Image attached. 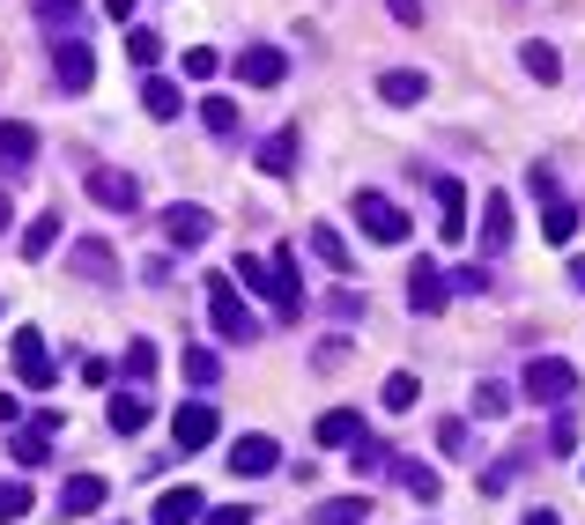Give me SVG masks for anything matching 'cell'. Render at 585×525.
<instances>
[{"instance_id": "obj_1", "label": "cell", "mask_w": 585, "mask_h": 525, "mask_svg": "<svg viewBox=\"0 0 585 525\" xmlns=\"http://www.w3.org/2000/svg\"><path fill=\"white\" fill-rule=\"evenodd\" d=\"M230 282L275 304V319H304V289H296V244H275V259H238Z\"/></svg>"}, {"instance_id": "obj_32", "label": "cell", "mask_w": 585, "mask_h": 525, "mask_svg": "<svg viewBox=\"0 0 585 525\" xmlns=\"http://www.w3.org/2000/svg\"><path fill=\"white\" fill-rule=\"evenodd\" d=\"M201 126H208L215 141H230L238 133V97H201Z\"/></svg>"}, {"instance_id": "obj_23", "label": "cell", "mask_w": 585, "mask_h": 525, "mask_svg": "<svg viewBox=\"0 0 585 525\" xmlns=\"http://www.w3.org/2000/svg\"><path fill=\"white\" fill-rule=\"evenodd\" d=\"M534 459H542V451H534V445H511V451H504V459H497V466L482 474V496H504V488L519 482V474H526Z\"/></svg>"}, {"instance_id": "obj_15", "label": "cell", "mask_w": 585, "mask_h": 525, "mask_svg": "<svg viewBox=\"0 0 585 525\" xmlns=\"http://www.w3.org/2000/svg\"><path fill=\"white\" fill-rule=\"evenodd\" d=\"M67 267H75L82 282H112V274H119V259H112V244H104V238L67 244Z\"/></svg>"}, {"instance_id": "obj_34", "label": "cell", "mask_w": 585, "mask_h": 525, "mask_svg": "<svg viewBox=\"0 0 585 525\" xmlns=\"http://www.w3.org/2000/svg\"><path fill=\"white\" fill-rule=\"evenodd\" d=\"M474 414H482V422H504V414H511V385L482 377V385H474Z\"/></svg>"}, {"instance_id": "obj_20", "label": "cell", "mask_w": 585, "mask_h": 525, "mask_svg": "<svg viewBox=\"0 0 585 525\" xmlns=\"http://www.w3.org/2000/svg\"><path fill=\"white\" fill-rule=\"evenodd\" d=\"M149 414H156L149 393H112V407H104V422H112L119 437H141V430H149Z\"/></svg>"}, {"instance_id": "obj_33", "label": "cell", "mask_w": 585, "mask_h": 525, "mask_svg": "<svg viewBox=\"0 0 585 525\" xmlns=\"http://www.w3.org/2000/svg\"><path fill=\"white\" fill-rule=\"evenodd\" d=\"M8 451H15V466H44V459H52V437L30 422V430H15V437H8Z\"/></svg>"}, {"instance_id": "obj_35", "label": "cell", "mask_w": 585, "mask_h": 525, "mask_svg": "<svg viewBox=\"0 0 585 525\" xmlns=\"http://www.w3.org/2000/svg\"><path fill=\"white\" fill-rule=\"evenodd\" d=\"M437 451H445V459H474V430H467L460 414H453V422H437Z\"/></svg>"}, {"instance_id": "obj_4", "label": "cell", "mask_w": 585, "mask_h": 525, "mask_svg": "<svg viewBox=\"0 0 585 525\" xmlns=\"http://www.w3.org/2000/svg\"><path fill=\"white\" fill-rule=\"evenodd\" d=\"M82 185H89V201H97V207H112V215H133V207H141V178H133V170L89 163V170H82Z\"/></svg>"}, {"instance_id": "obj_5", "label": "cell", "mask_w": 585, "mask_h": 525, "mask_svg": "<svg viewBox=\"0 0 585 525\" xmlns=\"http://www.w3.org/2000/svg\"><path fill=\"white\" fill-rule=\"evenodd\" d=\"M8 363L23 377V393H52V348H44V333H8Z\"/></svg>"}, {"instance_id": "obj_3", "label": "cell", "mask_w": 585, "mask_h": 525, "mask_svg": "<svg viewBox=\"0 0 585 525\" xmlns=\"http://www.w3.org/2000/svg\"><path fill=\"white\" fill-rule=\"evenodd\" d=\"M519 393L534 407H571V393H578V370L563 363V356H534L526 363V377H519Z\"/></svg>"}, {"instance_id": "obj_40", "label": "cell", "mask_w": 585, "mask_h": 525, "mask_svg": "<svg viewBox=\"0 0 585 525\" xmlns=\"http://www.w3.org/2000/svg\"><path fill=\"white\" fill-rule=\"evenodd\" d=\"M75 15H82V0H38V23H44V30H75Z\"/></svg>"}, {"instance_id": "obj_24", "label": "cell", "mask_w": 585, "mask_h": 525, "mask_svg": "<svg viewBox=\"0 0 585 525\" xmlns=\"http://www.w3.org/2000/svg\"><path fill=\"white\" fill-rule=\"evenodd\" d=\"M519 67H526V75L548 89V81H563V52H556L548 38H526V44H519Z\"/></svg>"}, {"instance_id": "obj_45", "label": "cell", "mask_w": 585, "mask_h": 525, "mask_svg": "<svg viewBox=\"0 0 585 525\" xmlns=\"http://www.w3.org/2000/svg\"><path fill=\"white\" fill-rule=\"evenodd\" d=\"M201 525H252V511H245V503H208Z\"/></svg>"}, {"instance_id": "obj_14", "label": "cell", "mask_w": 585, "mask_h": 525, "mask_svg": "<svg viewBox=\"0 0 585 525\" xmlns=\"http://www.w3.org/2000/svg\"><path fill=\"white\" fill-rule=\"evenodd\" d=\"M201 511H208V496L186 482V488H164L156 496V511H149V525H201Z\"/></svg>"}, {"instance_id": "obj_48", "label": "cell", "mask_w": 585, "mask_h": 525, "mask_svg": "<svg viewBox=\"0 0 585 525\" xmlns=\"http://www.w3.org/2000/svg\"><path fill=\"white\" fill-rule=\"evenodd\" d=\"M15 422H23V400H15V393H0V430H15Z\"/></svg>"}, {"instance_id": "obj_17", "label": "cell", "mask_w": 585, "mask_h": 525, "mask_svg": "<svg viewBox=\"0 0 585 525\" xmlns=\"http://www.w3.org/2000/svg\"><path fill=\"white\" fill-rule=\"evenodd\" d=\"M385 474H393V482L408 488L416 503H437V496H445V482H437V466H422V459H400V451H393V466H385Z\"/></svg>"}, {"instance_id": "obj_18", "label": "cell", "mask_w": 585, "mask_h": 525, "mask_svg": "<svg viewBox=\"0 0 585 525\" xmlns=\"http://www.w3.org/2000/svg\"><path fill=\"white\" fill-rule=\"evenodd\" d=\"M104 496H112V482H104V474H67V488H60V511H67V518H89Z\"/></svg>"}, {"instance_id": "obj_12", "label": "cell", "mask_w": 585, "mask_h": 525, "mask_svg": "<svg viewBox=\"0 0 585 525\" xmlns=\"http://www.w3.org/2000/svg\"><path fill=\"white\" fill-rule=\"evenodd\" d=\"M164 238L186 244V252H201V244L215 238V215L208 207H193V201H178V207H164Z\"/></svg>"}, {"instance_id": "obj_29", "label": "cell", "mask_w": 585, "mask_h": 525, "mask_svg": "<svg viewBox=\"0 0 585 525\" xmlns=\"http://www.w3.org/2000/svg\"><path fill=\"white\" fill-rule=\"evenodd\" d=\"M311 525H371V496H327Z\"/></svg>"}, {"instance_id": "obj_9", "label": "cell", "mask_w": 585, "mask_h": 525, "mask_svg": "<svg viewBox=\"0 0 585 525\" xmlns=\"http://www.w3.org/2000/svg\"><path fill=\"white\" fill-rule=\"evenodd\" d=\"M222 459H230V474H238V482H259V474H275V466H282V445L252 430V437H238Z\"/></svg>"}, {"instance_id": "obj_8", "label": "cell", "mask_w": 585, "mask_h": 525, "mask_svg": "<svg viewBox=\"0 0 585 525\" xmlns=\"http://www.w3.org/2000/svg\"><path fill=\"white\" fill-rule=\"evenodd\" d=\"M238 81L282 89V81H290V52H282V44H245V52H238Z\"/></svg>"}, {"instance_id": "obj_7", "label": "cell", "mask_w": 585, "mask_h": 525, "mask_svg": "<svg viewBox=\"0 0 585 525\" xmlns=\"http://www.w3.org/2000/svg\"><path fill=\"white\" fill-rule=\"evenodd\" d=\"M445 304H453V282H445V267H437V259H416V267H408V311L437 319Z\"/></svg>"}, {"instance_id": "obj_44", "label": "cell", "mask_w": 585, "mask_h": 525, "mask_svg": "<svg viewBox=\"0 0 585 525\" xmlns=\"http://www.w3.org/2000/svg\"><path fill=\"white\" fill-rule=\"evenodd\" d=\"M215 67H222V60H215V44H186V75H193V81H208Z\"/></svg>"}, {"instance_id": "obj_22", "label": "cell", "mask_w": 585, "mask_h": 525, "mask_svg": "<svg viewBox=\"0 0 585 525\" xmlns=\"http://www.w3.org/2000/svg\"><path fill=\"white\" fill-rule=\"evenodd\" d=\"M259 170H267V178H290L296 170V126H275V133L259 141Z\"/></svg>"}, {"instance_id": "obj_42", "label": "cell", "mask_w": 585, "mask_h": 525, "mask_svg": "<svg viewBox=\"0 0 585 525\" xmlns=\"http://www.w3.org/2000/svg\"><path fill=\"white\" fill-rule=\"evenodd\" d=\"M186 377H193V385H215V377H222L215 348H186Z\"/></svg>"}, {"instance_id": "obj_49", "label": "cell", "mask_w": 585, "mask_h": 525, "mask_svg": "<svg viewBox=\"0 0 585 525\" xmlns=\"http://www.w3.org/2000/svg\"><path fill=\"white\" fill-rule=\"evenodd\" d=\"M133 8H141V0H104V15H112V23H133Z\"/></svg>"}, {"instance_id": "obj_36", "label": "cell", "mask_w": 585, "mask_h": 525, "mask_svg": "<svg viewBox=\"0 0 585 525\" xmlns=\"http://www.w3.org/2000/svg\"><path fill=\"white\" fill-rule=\"evenodd\" d=\"M126 60H133V67H156V60H164V38H156V30H133V23H126Z\"/></svg>"}, {"instance_id": "obj_6", "label": "cell", "mask_w": 585, "mask_h": 525, "mask_svg": "<svg viewBox=\"0 0 585 525\" xmlns=\"http://www.w3.org/2000/svg\"><path fill=\"white\" fill-rule=\"evenodd\" d=\"M356 222H364L378 244H408V230H416V222L400 215V201H385V193H356Z\"/></svg>"}, {"instance_id": "obj_46", "label": "cell", "mask_w": 585, "mask_h": 525, "mask_svg": "<svg viewBox=\"0 0 585 525\" xmlns=\"http://www.w3.org/2000/svg\"><path fill=\"white\" fill-rule=\"evenodd\" d=\"M385 8H393V23H400V30H422V0H385Z\"/></svg>"}, {"instance_id": "obj_19", "label": "cell", "mask_w": 585, "mask_h": 525, "mask_svg": "<svg viewBox=\"0 0 585 525\" xmlns=\"http://www.w3.org/2000/svg\"><path fill=\"white\" fill-rule=\"evenodd\" d=\"M304 244H311V259H319L327 274H356V252H348V244H341L327 222H311V230H304Z\"/></svg>"}, {"instance_id": "obj_52", "label": "cell", "mask_w": 585, "mask_h": 525, "mask_svg": "<svg viewBox=\"0 0 585 525\" xmlns=\"http://www.w3.org/2000/svg\"><path fill=\"white\" fill-rule=\"evenodd\" d=\"M8 215H15V207H8V185H0V230H8Z\"/></svg>"}, {"instance_id": "obj_41", "label": "cell", "mask_w": 585, "mask_h": 525, "mask_svg": "<svg viewBox=\"0 0 585 525\" xmlns=\"http://www.w3.org/2000/svg\"><path fill=\"white\" fill-rule=\"evenodd\" d=\"M445 282H453V296H482L489 274H482V259H474V267H445Z\"/></svg>"}, {"instance_id": "obj_51", "label": "cell", "mask_w": 585, "mask_h": 525, "mask_svg": "<svg viewBox=\"0 0 585 525\" xmlns=\"http://www.w3.org/2000/svg\"><path fill=\"white\" fill-rule=\"evenodd\" d=\"M571 289H578V296H585V259H571Z\"/></svg>"}, {"instance_id": "obj_37", "label": "cell", "mask_w": 585, "mask_h": 525, "mask_svg": "<svg viewBox=\"0 0 585 525\" xmlns=\"http://www.w3.org/2000/svg\"><path fill=\"white\" fill-rule=\"evenodd\" d=\"M416 393H422V385H416V370H393V377H385V393H378V400L393 407V414H408V407H416Z\"/></svg>"}, {"instance_id": "obj_25", "label": "cell", "mask_w": 585, "mask_h": 525, "mask_svg": "<svg viewBox=\"0 0 585 525\" xmlns=\"http://www.w3.org/2000/svg\"><path fill=\"white\" fill-rule=\"evenodd\" d=\"M141 112H149V119H178V112H186V89L164 81V75H149L141 81Z\"/></svg>"}, {"instance_id": "obj_26", "label": "cell", "mask_w": 585, "mask_h": 525, "mask_svg": "<svg viewBox=\"0 0 585 525\" xmlns=\"http://www.w3.org/2000/svg\"><path fill=\"white\" fill-rule=\"evenodd\" d=\"M356 437H364V414H356V407H327V414H319V445L348 451Z\"/></svg>"}, {"instance_id": "obj_21", "label": "cell", "mask_w": 585, "mask_h": 525, "mask_svg": "<svg viewBox=\"0 0 585 525\" xmlns=\"http://www.w3.org/2000/svg\"><path fill=\"white\" fill-rule=\"evenodd\" d=\"M437 230L460 244L467 238V185L460 178H437Z\"/></svg>"}, {"instance_id": "obj_43", "label": "cell", "mask_w": 585, "mask_h": 525, "mask_svg": "<svg viewBox=\"0 0 585 525\" xmlns=\"http://www.w3.org/2000/svg\"><path fill=\"white\" fill-rule=\"evenodd\" d=\"M149 370H156V348H149V341H126V377L149 385Z\"/></svg>"}, {"instance_id": "obj_11", "label": "cell", "mask_w": 585, "mask_h": 525, "mask_svg": "<svg viewBox=\"0 0 585 525\" xmlns=\"http://www.w3.org/2000/svg\"><path fill=\"white\" fill-rule=\"evenodd\" d=\"M38 163V126L30 119H0V178H23Z\"/></svg>"}, {"instance_id": "obj_13", "label": "cell", "mask_w": 585, "mask_h": 525, "mask_svg": "<svg viewBox=\"0 0 585 525\" xmlns=\"http://www.w3.org/2000/svg\"><path fill=\"white\" fill-rule=\"evenodd\" d=\"M170 437H178V451L215 445V407H208V400H186L178 414H170Z\"/></svg>"}, {"instance_id": "obj_38", "label": "cell", "mask_w": 585, "mask_h": 525, "mask_svg": "<svg viewBox=\"0 0 585 525\" xmlns=\"http://www.w3.org/2000/svg\"><path fill=\"white\" fill-rule=\"evenodd\" d=\"M571 451H578V422L556 407V422H548V451H542V459H571Z\"/></svg>"}, {"instance_id": "obj_39", "label": "cell", "mask_w": 585, "mask_h": 525, "mask_svg": "<svg viewBox=\"0 0 585 525\" xmlns=\"http://www.w3.org/2000/svg\"><path fill=\"white\" fill-rule=\"evenodd\" d=\"M30 518V482H0V525Z\"/></svg>"}, {"instance_id": "obj_2", "label": "cell", "mask_w": 585, "mask_h": 525, "mask_svg": "<svg viewBox=\"0 0 585 525\" xmlns=\"http://www.w3.org/2000/svg\"><path fill=\"white\" fill-rule=\"evenodd\" d=\"M208 325H215V341H230V348L259 341V319H252L245 289L230 282V267H222V274H208Z\"/></svg>"}, {"instance_id": "obj_30", "label": "cell", "mask_w": 585, "mask_h": 525, "mask_svg": "<svg viewBox=\"0 0 585 525\" xmlns=\"http://www.w3.org/2000/svg\"><path fill=\"white\" fill-rule=\"evenodd\" d=\"M542 238H548V244H571V238H578V207L563 201V193H556V201H542Z\"/></svg>"}, {"instance_id": "obj_50", "label": "cell", "mask_w": 585, "mask_h": 525, "mask_svg": "<svg viewBox=\"0 0 585 525\" xmlns=\"http://www.w3.org/2000/svg\"><path fill=\"white\" fill-rule=\"evenodd\" d=\"M526 525H563V518H556V511L542 503V511H526Z\"/></svg>"}, {"instance_id": "obj_28", "label": "cell", "mask_w": 585, "mask_h": 525, "mask_svg": "<svg viewBox=\"0 0 585 525\" xmlns=\"http://www.w3.org/2000/svg\"><path fill=\"white\" fill-rule=\"evenodd\" d=\"M348 466H356V482H378V474L393 466V445H385V437H356V445H348Z\"/></svg>"}, {"instance_id": "obj_10", "label": "cell", "mask_w": 585, "mask_h": 525, "mask_svg": "<svg viewBox=\"0 0 585 525\" xmlns=\"http://www.w3.org/2000/svg\"><path fill=\"white\" fill-rule=\"evenodd\" d=\"M52 75H60V89L67 97H82L89 89V75H97V60H89V44L67 30V38H52Z\"/></svg>"}, {"instance_id": "obj_47", "label": "cell", "mask_w": 585, "mask_h": 525, "mask_svg": "<svg viewBox=\"0 0 585 525\" xmlns=\"http://www.w3.org/2000/svg\"><path fill=\"white\" fill-rule=\"evenodd\" d=\"M526 185H534V201H556V170H548V163H534V170H526Z\"/></svg>"}, {"instance_id": "obj_27", "label": "cell", "mask_w": 585, "mask_h": 525, "mask_svg": "<svg viewBox=\"0 0 585 525\" xmlns=\"http://www.w3.org/2000/svg\"><path fill=\"white\" fill-rule=\"evenodd\" d=\"M504 244H511V201H504V193H489V201H482V252L497 259Z\"/></svg>"}, {"instance_id": "obj_31", "label": "cell", "mask_w": 585, "mask_h": 525, "mask_svg": "<svg viewBox=\"0 0 585 525\" xmlns=\"http://www.w3.org/2000/svg\"><path fill=\"white\" fill-rule=\"evenodd\" d=\"M52 244H60V215H30V222H23V259L38 267Z\"/></svg>"}, {"instance_id": "obj_16", "label": "cell", "mask_w": 585, "mask_h": 525, "mask_svg": "<svg viewBox=\"0 0 585 525\" xmlns=\"http://www.w3.org/2000/svg\"><path fill=\"white\" fill-rule=\"evenodd\" d=\"M378 97H385L393 112H408V104L430 97V75H416V67H385V75H378Z\"/></svg>"}]
</instances>
